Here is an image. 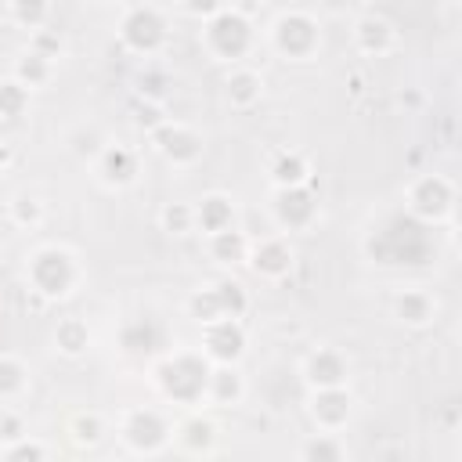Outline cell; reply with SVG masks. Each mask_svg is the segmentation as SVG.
Returning <instances> with one entry per match:
<instances>
[{
  "instance_id": "cb8c5ba5",
  "label": "cell",
  "mask_w": 462,
  "mask_h": 462,
  "mask_svg": "<svg viewBox=\"0 0 462 462\" xmlns=\"http://www.w3.org/2000/svg\"><path fill=\"white\" fill-rule=\"evenodd\" d=\"M11 76H14L22 87L36 90V87H43V83L54 76V58H47V54H40V51L25 47V51L14 58V65H11Z\"/></svg>"
},
{
  "instance_id": "7c38bea8",
  "label": "cell",
  "mask_w": 462,
  "mask_h": 462,
  "mask_svg": "<svg viewBox=\"0 0 462 462\" xmlns=\"http://www.w3.org/2000/svg\"><path fill=\"white\" fill-rule=\"evenodd\" d=\"M90 162H94V177H97L105 188H112V191L130 188V184L137 180V170H141L137 152H134L130 144H123V141H105L101 152H97Z\"/></svg>"
},
{
  "instance_id": "5bb4252c",
  "label": "cell",
  "mask_w": 462,
  "mask_h": 462,
  "mask_svg": "<svg viewBox=\"0 0 462 462\" xmlns=\"http://www.w3.org/2000/svg\"><path fill=\"white\" fill-rule=\"evenodd\" d=\"M303 383L310 390H325V386H346V375H350V361L339 346H314L307 357H303Z\"/></svg>"
},
{
  "instance_id": "9a60e30c",
  "label": "cell",
  "mask_w": 462,
  "mask_h": 462,
  "mask_svg": "<svg viewBox=\"0 0 462 462\" xmlns=\"http://www.w3.org/2000/svg\"><path fill=\"white\" fill-rule=\"evenodd\" d=\"M310 419L318 430H328V433H339L346 422H350V411H354V397L346 386H325V390H310V404H307Z\"/></svg>"
},
{
  "instance_id": "7a4b0ae2",
  "label": "cell",
  "mask_w": 462,
  "mask_h": 462,
  "mask_svg": "<svg viewBox=\"0 0 462 462\" xmlns=\"http://www.w3.org/2000/svg\"><path fill=\"white\" fill-rule=\"evenodd\" d=\"M79 278H83L79 256L69 245H58V242L36 245L29 253V260H25V282H29V289L40 300H65V296H72Z\"/></svg>"
},
{
  "instance_id": "d6a6232c",
  "label": "cell",
  "mask_w": 462,
  "mask_h": 462,
  "mask_svg": "<svg viewBox=\"0 0 462 462\" xmlns=\"http://www.w3.org/2000/svg\"><path fill=\"white\" fill-rule=\"evenodd\" d=\"M101 433H105V422H101V415H97V411H79V415H72V419H69V437H72L79 448L97 444V440H101Z\"/></svg>"
},
{
  "instance_id": "9c48e42d",
  "label": "cell",
  "mask_w": 462,
  "mask_h": 462,
  "mask_svg": "<svg viewBox=\"0 0 462 462\" xmlns=\"http://www.w3.org/2000/svg\"><path fill=\"white\" fill-rule=\"evenodd\" d=\"M148 141L170 166H195L206 152L202 134L180 119H159L155 126H148Z\"/></svg>"
},
{
  "instance_id": "52a82bcc",
  "label": "cell",
  "mask_w": 462,
  "mask_h": 462,
  "mask_svg": "<svg viewBox=\"0 0 462 462\" xmlns=\"http://www.w3.org/2000/svg\"><path fill=\"white\" fill-rule=\"evenodd\" d=\"M404 209L422 224H440L455 209V184L444 173H419L404 188Z\"/></svg>"
},
{
  "instance_id": "8992f818",
  "label": "cell",
  "mask_w": 462,
  "mask_h": 462,
  "mask_svg": "<svg viewBox=\"0 0 462 462\" xmlns=\"http://www.w3.org/2000/svg\"><path fill=\"white\" fill-rule=\"evenodd\" d=\"M271 47L289 61H307L321 47V29L310 11H282L271 22Z\"/></svg>"
},
{
  "instance_id": "e575fe53",
  "label": "cell",
  "mask_w": 462,
  "mask_h": 462,
  "mask_svg": "<svg viewBox=\"0 0 462 462\" xmlns=\"http://www.w3.org/2000/svg\"><path fill=\"white\" fill-rule=\"evenodd\" d=\"M11 220H14L18 227H36V224L43 220V202H40L36 195H29V191H18V195L11 199Z\"/></svg>"
},
{
  "instance_id": "e0dca14e",
  "label": "cell",
  "mask_w": 462,
  "mask_h": 462,
  "mask_svg": "<svg viewBox=\"0 0 462 462\" xmlns=\"http://www.w3.org/2000/svg\"><path fill=\"white\" fill-rule=\"evenodd\" d=\"M119 346L134 357H152L166 346V328L155 318H134L119 328Z\"/></svg>"
},
{
  "instance_id": "ba28073f",
  "label": "cell",
  "mask_w": 462,
  "mask_h": 462,
  "mask_svg": "<svg viewBox=\"0 0 462 462\" xmlns=\"http://www.w3.org/2000/svg\"><path fill=\"white\" fill-rule=\"evenodd\" d=\"M119 437L134 455H159L173 440V426L159 408H130L119 422Z\"/></svg>"
},
{
  "instance_id": "7402d4cb",
  "label": "cell",
  "mask_w": 462,
  "mask_h": 462,
  "mask_svg": "<svg viewBox=\"0 0 462 462\" xmlns=\"http://www.w3.org/2000/svg\"><path fill=\"white\" fill-rule=\"evenodd\" d=\"M173 440H177L184 451L202 455V451H209V448L217 444V426H213V419H206V415L195 411V415H188L184 422H177Z\"/></svg>"
},
{
  "instance_id": "d590c367",
  "label": "cell",
  "mask_w": 462,
  "mask_h": 462,
  "mask_svg": "<svg viewBox=\"0 0 462 462\" xmlns=\"http://www.w3.org/2000/svg\"><path fill=\"white\" fill-rule=\"evenodd\" d=\"M29 47H32V51H40V54H47V58H58L65 43H61V36H58L54 29H47V25H43V29H36V32L29 36Z\"/></svg>"
},
{
  "instance_id": "836d02e7",
  "label": "cell",
  "mask_w": 462,
  "mask_h": 462,
  "mask_svg": "<svg viewBox=\"0 0 462 462\" xmlns=\"http://www.w3.org/2000/svg\"><path fill=\"white\" fill-rule=\"evenodd\" d=\"M170 87H173V83H170L166 69H159V65H144V69L137 72V94H141L144 101H162Z\"/></svg>"
},
{
  "instance_id": "277c9868",
  "label": "cell",
  "mask_w": 462,
  "mask_h": 462,
  "mask_svg": "<svg viewBox=\"0 0 462 462\" xmlns=\"http://www.w3.org/2000/svg\"><path fill=\"white\" fill-rule=\"evenodd\" d=\"M253 40H256L253 22L238 7H220L202 22V47L213 61H227V65L242 61L253 51Z\"/></svg>"
},
{
  "instance_id": "8d00e7d4",
  "label": "cell",
  "mask_w": 462,
  "mask_h": 462,
  "mask_svg": "<svg viewBox=\"0 0 462 462\" xmlns=\"http://www.w3.org/2000/svg\"><path fill=\"white\" fill-rule=\"evenodd\" d=\"M177 4H180L184 14H191L199 22H206L209 14H217L220 7H227V0H177Z\"/></svg>"
},
{
  "instance_id": "6da1fadb",
  "label": "cell",
  "mask_w": 462,
  "mask_h": 462,
  "mask_svg": "<svg viewBox=\"0 0 462 462\" xmlns=\"http://www.w3.org/2000/svg\"><path fill=\"white\" fill-rule=\"evenodd\" d=\"M365 253L372 263L379 267H422L433 260L437 245L430 235V224L415 220L408 209L383 217L368 238H365Z\"/></svg>"
},
{
  "instance_id": "f1b7e54d",
  "label": "cell",
  "mask_w": 462,
  "mask_h": 462,
  "mask_svg": "<svg viewBox=\"0 0 462 462\" xmlns=\"http://www.w3.org/2000/svg\"><path fill=\"white\" fill-rule=\"evenodd\" d=\"M7 14H11V22L18 29L36 32L51 18V0H7Z\"/></svg>"
},
{
  "instance_id": "ac0fdd59",
  "label": "cell",
  "mask_w": 462,
  "mask_h": 462,
  "mask_svg": "<svg viewBox=\"0 0 462 462\" xmlns=\"http://www.w3.org/2000/svg\"><path fill=\"white\" fill-rule=\"evenodd\" d=\"M393 318L408 328H426L437 318V296L430 289H419V285L401 289L393 296Z\"/></svg>"
},
{
  "instance_id": "3957f363",
  "label": "cell",
  "mask_w": 462,
  "mask_h": 462,
  "mask_svg": "<svg viewBox=\"0 0 462 462\" xmlns=\"http://www.w3.org/2000/svg\"><path fill=\"white\" fill-rule=\"evenodd\" d=\"M213 361L202 350H173L155 365V386L166 401L177 404H199L206 397Z\"/></svg>"
},
{
  "instance_id": "74e56055",
  "label": "cell",
  "mask_w": 462,
  "mask_h": 462,
  "mask_svg": "<svg viewBox=\"0 0 462 462\" xmlns=\"http://www.w3.org/2000/svg\"><path fill=\"white\" fill-rule=\"evenodd\" d=\"M321 4H325V7L332 11V14H343V11H350V7L357 4V0H321Z\"/></svg>"
},
{
  "instance_id": "ab89813d",
  "label": "cell",
  "mask_w": 462,
  "mask_h": 462,
  "mask_svg": "<svg viewBox=\"0 0 462 462\" xmlns=\"http://www.w3.org/2000/svg\"><path fill=\"white\" fill-rule=\"evenodd\" d=\"M0 166H4V148H0Z\"/></svg>"
},
{
  "instance_id": "f546056e",
  "label": "cell",
  "mask_w": 462,
  "mask_h": 462,
  "mask_svg": "<svg viewBox=\"0 0 462 462\" xmlns=\"http://www.w3.org/2000/svg\"><path fill=\"white\" fill-rule=\"evenodd\" d=\"M29 87H22L14 76H7V79H0V119H7V123H14V119H22L25 116V108H29Z\"/></svg>"
},
{
  "instance_id": "2e32d148",
  "label": "cell",
  "mask_w": 462,
  "mask_h": 462,
  "mask_svg": "<svg viewBox=\"0 0 462 462\" xmlns=\"http://www.w3.org/2000/svg\"><path fill=\"white\" fill-rule=\"evenodd\" d=\"M354 47L365 58H386L397 47V29L383 14H361L354 22Z\"/></svg>"
},
{
  "instance_id": "d4e9b609",
  "label": "cell",
  "mask_w": 462,
  "mask_h": 462,
  "mask_svg": "<svg viewBox=\"0 0 462 462\" xmlns=\"http://www.w3.org/2000/svg\"><path fill=\"white\" fill-rule=\"evenodd\" d=\"M271 184L274 188H285V184H310V162H307V155L303 152H296V148H285V152H278L274 159H271Z\"/></svg>"
},
{
  "instance_id": "5b68a950",
  "label": "cell",
  "mask_w": 462,
  "mask_h": 462,
  "mask_svg": "<svg viewBox=\"0 0 462 462\" xmlns=\"http://www.w3.org/2000/svg\"><path fill=\"white\" fill-rule=\"evenodd\" d=\"M170 40V25H166V14L152 4H134L123 11L119 18V43L137 54V58H152L166 47Z\"/></svg>"
},
{
  "instance_id": "1f68e13d",
  "label": "cell",
  "mask_w": 462,
  "mask_h": 462,
  "mask_svg": "<svg viewBox=\"0 0 462 462\" xmlns=\"http://www.w3.org/2000/svg\"><path fill=\"white\" fill-rule=\"evenodd\" d=\"M159 224L166 235H191L195 231V209L191 202H166L159 209Z\"/></svg>"
},
{
  "instance_id": "44dd1931",
  "label": "cell",
  "mask_w": 462,
  "mask_h": 462,
  "mask_svg": "<svg viewBox=\"0 0 462 462\" xmlns=\"http://www.w3.org/2000/svg\"><path fill=\"white\" fill-rule=\"evenodd\" d=\"M224 97L231 108H253L263 97V76L253 69H231L224 79Z\"/></svg>"
},
{
  "instance_id": "83f0119b",
  "label": "cell",
  "mask_w": 462,
  "mask_h": 462,
  "mask_svg": "<svg viewBox=\"0 0 462 462\" xmlns=\"http://www.w3.org/2000/svg\"><path fill=\"white\" fill-rule=\"evenodd\" d=\"M300 458L303 462H339V458H346V444L336 433L321 430V433H310L300 444Z\"/></svg>"
},
{
  "instance_id": "ffe728a7",
  "label": "cell",
  "mask_w": 462,
  "mask_h": 462,
  "mask_svg": "<svg viewBox=\"0 0 462 462\" xmlns=\"http://www.w3.org/2000/svg\"><path fill=\"white\" fill-rule=\"evenodd\" d=\"M245 397V379L238 372V365H213L209 368V383H206V401L231 408Z\"/></svg>"
},
{
  "instance_id": "4dcf8cb0",
  "label": "cell",
  "mask_w": 462,
  "mask_h": 462,
  "mask_svg": "<svg viewBox=\"0 0 462 462\" xmlns=\"http://www.w3.org/2000/svg\"><path fill=\"white\" fill-rule=\"evenodd\" d=\"M54 455V448L51 444H43V440H32V437H11V444H4L0 448V458H7V462H43V458H51Z\"/></svg>"
},
{
  "instance_id": "f35d334b",
  "label": "cell",
  "mask_w": 462,
  "mask_h": 462,
  "mask_svg": "<svg viewBox=\"0 0 462 462\" xmlns=\"http://www.w3.org/2000/svg\"><path fill=\"white\" fill-rule=\"evenodd\" d=\"M94 4H101V7H112V4H123V0H94Z\"/></svg>"
},
{
  "instance_id": "4fadbf2b",
  "label": "cell",
  "mask_w": 462,
  "mask_h": 462,
  "mask_svg": "<svg viewBox=\"0 0 462 462\" xmlns=\"http://www.w3.org/2000/svg\"><path fill=\"white\" fill-rule=\"evenodd\" d=\"M245 263H249L260 278H267V282H282V278L296 267V249H292V242H289L285 235H267V238L249 242V256H245Z\"/></svg>"
},
{
  "instance_id": "30bf717a",
  "label": "cell",
  "mask_w": 462,
  "mask_h": 462,
  "mask_svg": "<svg viewBox=\"0 0 462 462\" xmlns=\"http://www.w3.org/2000/svg\"><path fill=\"white\" fill-rule=\"evenodd\" d=\"M271 217L278 231H307L318 220V195L310 184H285L271 191Z\"/></svg>"
},
{
  "instance_id": "484cf974",
  "label": "cell",
  "mask_w": 462,
  "mask_h": 462,
  "mask_svg": "<svg viewBox=\"0 0 462 462\" xmlns=\"http://www.w3.org/2000/svg\"><path fill=\"white\" fill-rule=\"evenodd\" d=\"M90 346V328L83 318H61L54 325V350L65 357H79Z\"/></svg>"
},
{
  "instance_id": "8fae6325",
  "label": "cell",
  "mask_w": 462,
  "mask_h": 462,
  "mask_svg": "<svg viewBox=\"0 0 462 462\" xmlns=\"http://www.w3.org/2000/svg\"><path fill=\"white\" fill-rule=\"evenodd\" d=\"M245 346H249V336L242 318H217L202 325V354L213 365H238Z\"/></svg>"
},
{
  "instance_id": "603a6c76",
  "label": "cell",
  "mask_w": 462,
  "mask_h": 462,
  "mask_svg": "<svg viewBox=\"0 0 462 462\" xmlns=\"http://www.w3.org/2000/svg\"><path fill=\"white\" fill-rule=\"evenodd\" d=\"M206 249H209V256H213L217 263L231 267V263H242V260L249 256V238L231 224V227H224V231L206 235Z\"/></svg>"
},
{
  "instance_id": "d6986e66",
  "label": "cell",
  "mask_w": 462,
  "mask_h": 462,
  "mask_svg": "<svg viewBox=\"0 0 462 462\" xmlns=\"http://www.w3.org/2000/svg\"><path fill=\"white\" fill-rule=\"evenodd\" d=\"M191 209H195V231H202V235H213V231H224L235 224V199L224 191L202 195L199 202H191Z\"/></svg>"
},
{
  "instance_id": "4316f807",
  "label": "cell",
  "mask_w": 462,
  "mask_h": 462,
  "mask_svg": "<svg viewBox=\"0 0 462 462\" xmlns=\"http://www.w3.org/2000/svg\"><path fill=\"white\" fill-rule=\"evenodd\" d=\"M29 390V365L18 354H0V401H18Z\"/></svg>"
}]
</instances>
